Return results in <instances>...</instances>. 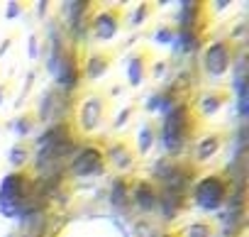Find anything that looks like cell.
Wrapping results in <instances>:
<instances>
[{
  "label": "cell",
  "mask_w": 249,
  "mask_h": 237,
  "mask_svg": "<svg viewBox=\"0 0 249 237\" xmlns=\"http://www.w3.org/2000/svg\"><path fill=\"white\" fill-rule=\"evenodd\" d=\"M154 56L157 52L149 44H140L124 56V81H127V88H142L147 83Z\"/></svg>",
  "instance_id": "ba28073f"
},
{
  "label": "cell",
  "mask_w": 249,
  "mask_h": 237,
  "mask_svg": "<svg viewBox=\"0 0 249 237\" xmlns=\"http://www.w3.org/2000/svg\"><path fill=\"white\" fill-rule=\"evenodd\" d=\"M227 140H230V132L222 130V128H220V130H208V132H203V135L193 142V164H196V166H203V164L213 162V159L225 149Z\"/></svg>",
  "instance_id": "4fadbf2b"
},
{
  "label": "cell",
  "mask_w": 249,
  "mask_h": 237,
  "mask_svg": "<svg viewBox=\"0 0 249 237\" xmlns=\"http://www.w3.org/2000/svg\"><path fill=\"white\" fill-rule=\"evenodd\" d=\"M35 193V176L30 169L10 171L0 181V215L15 218Z\"/></svg>",
  "instance_id": "3957f363"
},
{
  "label": "cell",
  "mask_w": 249,
  "mask_h": 237,
  "mask_svg": "<svg viewBox=\"0 0 249 237\" xmlns=\"http://www.w3.org/2000/svg\"><path fill=\"white\" fill-rule=\"evenodd\" d=\"M18 39H20V30H8L3 37H0V59H5L15 49Z\"/></svg>",
  "instance_id": "4316f807"
},
{
  "label": "cell",
  "mask_w": 249,
  "mask_h": 237,
  "mask_svg": "<svg viewBox=\"0 0 249 237\" xmlns=\"http://www.w3.org/2000/svg\"><path fill=\"white\" fill-rule=\"evenodd\" d=\"M117 52L115 49H93L83 56L81 61V78H86L88 83H98L100 78H105L110 73V69L115 66Z\"/></svg>",
  "instance_id": "7c38bea8"
},
{
  "label": "cell",
  "mask_w": 249,
  "mask_h": 237,
  "mask_svg": "<svg viewBox=\"0 0 249 237\" xmlns=\"http://www.w3.org/2000/svg\"><path fill=\"white\" fill-rule=\"evenodd\" d=\"M230 176L227 171H208L193 183V208L200 213H217L230 198Z\"/></svg>",
  "instance_id": "277c9868"
},
{
  "label": "cell",
  "mask_w": 249,
  "mask_h": 237,
  "mask_svg": "<svg viewBox=\"0 0 249 237\" xmlns=\"http://www.w3.org/2000/svg\"><path fill=\"white\" fill-rule=\"evenodd\" d=\"M110 115H112V103L107 100L103 88H90L78 100V108H76V130L83 137L98 135L107 125Z\"/></svg>",
  "instance_id": "7a4b0ae2"
},
{
  "label": "cell",
  "mask_w": 249,
  "mask_h": 237,
  "mask_svg": "<svg viewBox=\"0 0 249 237\" xmlns=\"http://www.w3.org/2000/svg\"><path fill=\"white\" fill-rule=\"evenodd\" d=\"M157 5L149 3V0H140V3L130 5V8H124V25H127L130 30H137V27H144L152 15H154Z\"/></svg>",
  "instance_id": "ac0fdd59"
},
{
  "label": "cell",
  "mask_w": 249,
  "mask_h": 237,
  "mask_svg": "<svg viewBox=\"0 0 249 237\" xmlns=\"http://www.w3.org/2000/svg\"><path fill=\"white\" fill-rule=\"evenodd\" d=\"M105 169L107 166H105V154H103L100 145L81 147L69 162V174L73 179H93V176L105 174Z\"/></svg>",
  "instance_id": "52a82bcc"
},
{
  "label": "cell",
  "mask_w": 249,
  "mask_h": 237,
  "mask_svg": "<svg viewBox=\"0 0 249 237\" xmlns=\"http://www.w3.org/2000/svg\"><path fill=\"white\" fill-rule=\"evenodd\" d=\"M39 125H42V123H39V117H37L35 105L22 108V110H18L13 117L3 120V130L10 132V135L15 137V142H25V140H30V137L39 130Z\"/></svg>",
  "instance_id": "5bb4252c"
},
{
  "label": "cell",
  "mask_w": 249,
  "mask_h": 237,
  "mask_svg": "<svg viewBox=\"0 0 249 237\" xmlns=\"http://www.w3.org/2000/svg\"><path fill=\"white\" fill-rule=\"evenodd\" d=\"M5 130H3V117H0V135H3Z\"/></svg>",
  "instance_id": "f1b7e54d"
},
{
  "label": "cell",
  "mask_w": 249,
  "mask_h": 237,
  "mask_svg": "<svg viewBox=\"0 0 249 237\" xmlns=\"http://www.w3.org/2000/svg\"><path fill=\"white\" fill-rule=\"evenodd\" d=\"M10 100H15V83L13 78H3L0 81V108H5Z\"/></svg>",
  "instance_id": "83f0119b"
},
{
  "label": "cell",
  "mask_w": 249,
  "mask_h": 237,
  "mask_svg": "<svg viewBox=\"0 0 249 237\" xmlns=\"http://www.w3.org/2000/svg\"><path fill=\"white\" fill-rule=\"evenodd\" d=\"M176 103H178V98H176V93H174L171 88H159L157 93H152V95L147 98L144 110H147L149 115H152V112H169Z\"/></svg>",
  "instance_id": "44dd1931"
},
{
  "label": "cell",
  "mask_w": 249,
  "mask_h": 237,
  "mask_svg": "<svg viewBox=\"0 0 249 237\" xmlns=\"http://www.w3.org/2000/svg\"><path fill=\"white\" fill-rule=\"evenodd\" d=\"M44 49H47L44 32H42V30H35V32L27 37V59H30V61H39V59L44 56Z\"/></svg>",
  "instance_id": "603a6c76"
},
{
  "label": "cell",
  "mask_w": 249,
  "mask_h": 237,
  "mask_svg": "<svg viewBox=\"0 0 249 237\" xmlns=\"http://www.w3.org/2000/svg\"><path fill=\"white\" fill-rule=\"evenodd\" d=\"M35 159V142L25 140V142H13L5 152V162L13 171H20V169H27L30 162Z\"/></svg>",
  "instance_id": "e0dca14e"
},
{
  "label": "cell",
  "mask_w": 249,
  "mask_h": 237,
  "mask_svg": "<svg viewBox=\"0 0 249 237\" xmlns=\"http://www.w3.org/2000/svg\"><path fill=\"white\" fill-rule=\"evenodd\" d=\"M234 64V44L230 37H217L210 44H205L203 56H200V66L203 73L208 78H222L232 71Z\"/></svg>",
  "instance_id": "8992f818"
},
{
  "label": "cell",
  "mask_w": 249,
  "mask_h": 237,
  "mask_svg": "<svg viewBox=\"0 0 249 237\" xmlns=\"http://www.w3.org/2000/svg\"><path fill=\"white\" fill-rule=\"evenodd\" d=\"M37 76H39V69H37V66H32V69L27 71V76H25V83H22V91H20V95H18V98L13 100V103H15L18 108H20V105H22V103L27 100V95L32 93V86L37 83Z\"/></svg>",
  "instance_id": "484cf974"
},
{
  "label": "cell",
  "mask_w": 249,
  "mask_h": 237,
  "mask_svg": "<svg viewBox=\"0 0 249 237\" xmlns=\"http://www.w3.org/2000/svg\"><path fill=\"white\" fill-rule=\"evenodd\" d=\"M103 154H105V166H112L120 174L135 169V164L140 162V157L135 152V145H132V140L127 135H115L103 147Z\"/></svg>",
  "instance_id": "9c48e42d"
},
{
  "label": "cell",
  "mask_w": 249,
  "mask_h": 237,
  "mask_svg": "<svg viewBox=\"0 0 249 237\" xmlns=\"http://www.w3.org/2000/svg\"><path fill=\"white\" fill-rule=\"evenodd\" d=\"M217 235V222L213 218H196L186 222L181 230H176V237H215Z\"/></svg>",
  "instance_id": "d6986e66"
},
{
  "label": "cell",
  "mask_w": 249,
  "mask_h": 237,
  "mask_svg": "<svg viewBox=\"0 0 249 237\" xmlns=\"http://www.w3.org/2000/svg\"><path fill=\"white\" fill-rule=\"evenodd\" d=\"M132 145H135V152H137L140 159L149 157L157 149V145H159V120L157 117H147V120L137 128V135H135Z\"/></svg>",
  "instance_id": "2e32d148"
},
{
  "label": "cell",
  "mask_w": 249,
  "mask_h": 237,
  "mask_svg": "<svg viewBox=\"0 0 249 237\" xmlns=\"http://www.w3.org/2000/svg\"><path fill=\"white\" fill-rule=\"evenodd\" d=\"M169 66H171V59L169 56H154V61L149 66V78L147 81H161L169 73Z\"/></svg>",
  "instance_id": "d4e9b609"
},
{
  "label": "cell",
  "mask_w": 249,
  "mask_h": 237,
  "mask_svg": "<svg viewBox=\"0 0 249 237\" xmlns=\"http://www.w3.org/2000/svg\"><path fill=\"white\" fill-rule=\"evenodd\" d=\"M147 39H149V47H171L178 39V27L174 22H157L149 30Z\"/></svg>",
  "instance_id": "ffe728a7"
},
{
  "label": "cell",
  "mask_w": 249,
  "mask_h": 237,
  "mask_svg": "<svg viewBox=\"0 0 249 237\" xmlns=\"http://www.w3.org/2000/svg\"><path fill=\"white\" fill-rule=\"evenodd\" d=\"M81 61L83 59H81L78 47H69V49L61 52L56 66L52 69V76H54V81H56V86L61 91H73L78 86V81H81Z\"/></svg>",
  "instance_id": "8fae6325"
},
{
  "label": "cell",
  "mask_w": 249,
  "mask_h": 237,
  "mask_svg": "<svg viewBox=\"0 0 249 237\" xmlns=\"http://www.w3.org/2000/svg\"><path fill=\"white\" fill-rule=\"evenodd\" d=\"M32 8V3H27V0H10V3H5V20L13 22V20H20L27 10Z\"/></svg>",
  "instance_id": "cb8c5ba5"
},
{
  "label": "cell",
  "mask_w": 249,
  "mask_h": 237,
  "mask_svg": "<svg viewBox=\"0 0 249 237\" xmlns=\"http://www.w3.org/2000/svg\"><path fill=\"white\" fill-rule=\"evenodd\" d=\"M159 193H161V188L154 181L142 179V181H135L132 183L130 201L140 208V213H157L159 210Z\"/></svg>",
  "instance_id": "9a60e30c"
},
{
  "label": "cell",
  "mask_w": 249,
  "mask_h": 237,
  "mask_svg": "<svg viewBox=\"0 0 249 237\" xmlns=\"http://www.w3.org/2000/svg\"><path fill=\"white\" fill-rule=\"evenodd\" d=\"M198 125H200V120L193 112V105L188 100H178L169 112H164V117L159 120V145L171 157H176L188 145L196 142Z\"/></svg>",
  "instance_id": "6da1fadb"
},
{
  "label": "cell",
  "mask_w": 249,
  "mask_h": 237,
  "mask_svg": "<svg viewBox=\"0 0 249 237\" xmlns=\"http://www.w3.org/2000/svg\"><path fill=\"white\" fill-rule=\"evenodd\" d=\"M232 100V88L230 86H210V88H203L198 95H196V103L193 105V112L196 117L203 123V120H210V117L220 115L222 108Z\"/></svg>",
  "instance_id": "30bf717a"
},
{
  "label": "cell",
  "mask_w": 249,
  "mask_h": 237,
  "mask_svg": "<svg viewBox=\"0 0 249 237\" xmlns=\"http://www.w3.org/2000/svg\"><path fill=\"white\" fill-rule=\"evenodd\" d=\"M122 30H124V5L105 3V5H100V10L93 13L86 32L93 44H107V42L117 39Z\"/></svg>",
  "instance_id": "5b68a950"
},
{
  "label": "cell",
  "mask_w": 249,
  "mask_h": 237,
  "mask_svg": "<svg viewBox=\"0 0 249 237\" xmlns=\"http://www.w3.org/2000/svg\"><path fill=\"white\" fill-rule=\"evenodd\" d=\"M137 112H140V105L137 103H124L122 108H117L115 115H110V130L112 132H122L124 128L135 120Z\"/></svg>",
  "instance_id": "7402d4cb"
}]
</instances>
